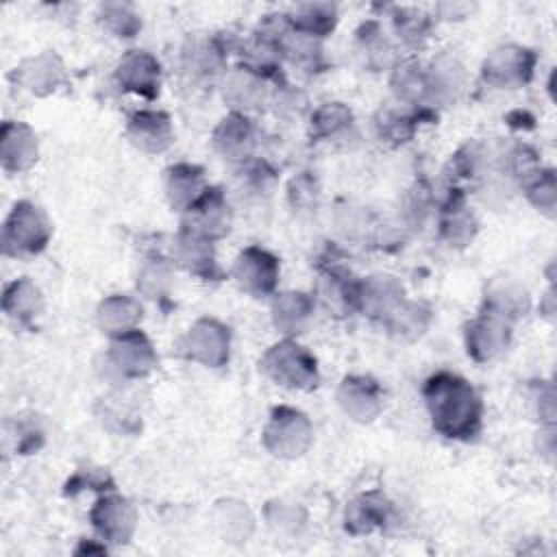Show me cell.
<instances>
[{"instance_id":"obj_1","label":"cell","mask_w":557,"mask_h":557,"mask_svg":"<svg viewBox=\"0 0 557 557\" xmlns=\"http://www.w3.org/2000/svg\"><path fill=\"white\" fill-rule=\"evenodd\" d=\"M422 394L435 431L450 440H472L479 433L483 405L466 379L437 372L426 379Z\"/></svg>"},{"instance_id":"obj_2","label":"cell","mask_w":557,"mask_h":557,"mask_svg":"<svg viewBox=\"0 0 557 557\" xmlns=\"http://www.w3.org/2000/svg\"><path fill=\"white\" fill-rule=\"evenodd\" d=\"M261 370L272 381L296 389H311L320 381L313 355L294 339L270 346L261 359Z\"/></svg>"},{"instance_id":"obj_3","label":"cell","mask_w":557,"mask_h":557,"mask_svg":"<svg viewBox=\"0 0 557 557\" xmlns=\"http://www.w3.org/2000/svg\"><path fill=\"white\" fill-rule=\"evenodd\" d=\"M50 239V224L39 207L28 200L13 205L2 226V248L7 255H35L46 248Z\"/></svg>"},{"instance_id":"obj_4","label":"cell","mask_w":557,"mask_h":557,"mask_svg":"<svg viewBox=\"0 0 557 557\" xmlns=\"http://www.w3.org/2000/svg\"><path fill=\"white\" fill-rule=\"evenodd\" d=\"M313 440L309 418L294 407H274L263 429V446L283 459L300 457Z\"/></svg>"},{"instance_id":"obj_5","label":"cell","mask_w":557,"mask_h":557,"mask_svg":"<svg viewBox=\"0 0 557 557\" xmlns=\"http://www.w3.org/2000/svg\"><path fill=\"white\" fill-rule=\"evenodd\" d=\"M511 318L483 305V311L466 329L468 355L474 361H490L500 355L511 337Z\"/></svg>"},{"instance_id":"obj_6","label":"cell","mask_w":557,"mask_h":557,"mask_svg":"<svg viewBox=\"0 0 557 557\" xmlns=\"http://www.w3.org/2000/svg\"><path fill=\"white\" fill-rule=\"evenodd\" d=\"M535 61L537 57L529 48L503 46L483 61L481 74L494 87H520L531 78Z\"/></svg>"},{"instance_id":"obj_7","label":"cell","mask_w":557,"mask_h":557,"mask_svg":"<svg viewBox=\"0 0 557 557\" xmlns=\"http://www.w3.org/2000/svg\"><path fill=\"white\" fill-rule=\"evenodd\" d=\"M231 213L224 194L218 187H207L202 194L185 209L183 218V231H189L194 235L215 239L228 233Z\"/></svg>"},{"instance_id":"obj_8","label":"cell","mask_w":557,"mask_h":557,"mask_svg":"<svg viewBox=\"0 0 557 557\" xmlns=\"http://www.w3.org/2000/svg\"><path fill=\"white\" fill-rule=\"evenodd\" d=\"M228 344H231V335L222 322L213 318H200L187 331L183 339V352L185 357L202 366L220 368L228 361Z\"/></svg>"},{"instance_id":"obj_9","label":"cell","mask_w":557,"mask_h":557,"mask_svg":"<svg viewBox=\"0 0 557 557\" xmlns=\"http://www.w3.org/2000/svg\"><path fill=\"white\" fill-rule=\"evenodd\" d=\"M233 274L246 292L252 296H265L276 287L278 259L259 246H248L239 252Z\"/></svg>"},{"instance_id":"obj_10","label":"cell","mask_w":557,"mask_h":557,"mask_svg":"<svg viewBox=\"0 0 557 557\" xmlns=\"http://www.w3.org/2000/svg\"><path fill=\"white\" fill-rule=\"evenodd\" d=\"M109 359L124 376H146L157 366L152 344L139 329L113 335L109 346Z\"/></svg>"},{"instance_id":"obj_11","label":"cell","mask_w":557,"mask_h":557,"mask_svg":"<svg viewBox=\"0 0 557 557\" xmlns=\"http://www.w3.org/2000/svg\"><path fill=\"white\" fill-rule=\"evenodd\" d=\"M115 78L122 85V89L152 100V98L159 96L161 65H159V61L150 52H146V50H131L117 63Z\"/></svg>"},{"instance_id":"obj_12","label":"cell","mask_w":557,"mask_h":557,"mask_svg":"<svg viewBox=\"0 0 557 557\" xmlns=\"http://www.w3.org/2000/svg\"><path fill=\"white\" fill-rule=\"evenodd\" d=\"M342 409L357 422L374 420L383 409V389L372 376L350 374L337 392Z\"/></svg>"},{"instance_id":"obj_13","label":"cell","mask_w":557,"mask_h":557,"mask_svg":"<svg viewBox=\"0 0 557 557\" xmlns=\"http://www.w3.org/2000/svg\"><path fill=\"white\" fill-rule=\"evenodd\" d=\"M89 518H91V524L96 527V531L113 544L128 542L133 537L135 524H137V516H135L133 505L122 496L100 498L94 505Z\"/></svg>"},{"instance_id":"obj_14","label":"cell","mask_w":557,"mask_h":557,"mask_svg":"<svg viewBox=\"0 0 557 557\" xmlns=\"http://www.w3.org/2000/svg\"><path fill=\"white\" fill-rule=\"evenodd\" d=\"M13 78L35 96H48L67 81L61 59L52 52L26 59L20 67H15Z\"/></svg>"},{"instance_id":"obj_15","label":"cell","mask_w":557,"mask_h":557,"mask_svg":"<svg viewBox=\"0 0 557 557\" xmlns=\"http://www.w3.org/2000/svg\"><path fill=\"white\" fill-rule=\"evenodd\" d=\"M0 159L7 172H24L37 161V137L24 122H4L0 135Z\"/></svg>"},{"instance_id":"obj_16","label":"cell","mask_w":557,"mask_h":557,"mask_svg":"<svg viewBox=\"0 0 557 557\" xmlns=\"http://www.w3.org/2000/svg\"><path fill=\"white\" fill-rule=\"evenodd\" d=\"M128 137L144 152H163L172 139V122L163 111H135L128 117Z\"/></svg>"},{"instance_id":"obj_17","label":"cell","mask_w":557,"mask_h":557,"mask_svg":"<svg viewBox=\"0 0 557 557\" xmlns=\"http://www.w3.org/2000/svg\"><path fill=\"white\" fill-rule=\"evenodd\" d=\"M213 146L226 159H233V161L246 159L255 146V133L250 122L239 113H231L213 131Z\"/></svg>"},{"instance_id":"obj_18","label":"cell","mask_w":557,"mask_h":557,"mask_svg":"<svg viewBox=\"0 0 557 557\" xmlns=\"http://www.w3.org/2000/svg\"><path fill=\"white\" fill-rule=\"evenodd\" d=\"M174 259L183 268H187L189 272H194L202 278H213L218 274L211 239L194 235L189 231L181 228V233L174 242Z\"/></svg>"},{"instance_id":"obj_19","label":"cell","mask_w":557,"mask_h":557,"mask_svg":"<svg viewBox=\"0 0 557 557\" xmlns=\"http://www.w3.org/2000/svg\"><path fill=\"white\" fill-rule=\"evenodd\" d=\"M389 516V503L379 492H368L355 498L346 509V531L352 535L372 533L383 527Z\"/></svg>"},{"instance_id":"obj_20","label":"cell","mask_w":557,"mask_h":557,"mask_svg":"<svg viewBox=\"0 0 557 557\" xmlns=\"http://www.w3.org/2000/svg\"><path fill=\"white\" fill-rule=\"evenodd\" d=\"M141 320V307L131 296H109L98 307V324L104 333L120 335L131 329H137V322Z\"/></svg>"},{"instance_id":"obj_21","label":"cell","mask_w":557,"mask_h":557,"mask_svg":"<svg viewBox=\"0 0 557 557\" xmlns=\"http://www.w3.org/2000/svg\"><path fill=\"white\" fill-rule=\"evenodd\" d=\"M311 309H313V302L307 294L302 292H285V294H278L272 302V320H274V326L285 333V335H292V333H298L305 322L309 320L311 315Z\"/></svg>"},{"instance_id":"obj_22","label":"cell","mask_w":557,"mask_h":557,"mask_svg":"<svg viewBox=\"0 0 557 557\" xmlns=\"http://www.w3.org/2000/svg\"><path fill=\"white\" fill-rule=\"evenodd\" d=\"M202 170L191 163H178L168 170V200L174 209L185 211L202 191Z\"/></svg>"},{"instance_id":"obj_23","label":"cell","mask_w":557,"mask_h":557,"mask_svg":"<svg viewBox=\"0 0 557 557\" xmlns=\"http://www.w3.org/2000/svg\"><path fill=\"white\" fill-rule=\"evenodd\" d=\"M2 309L20 324H28L41 311V292L28 278H17L7 285L2 296Z\"/></svg>"},{"instance_id":"obj_24","label":"cell","mask_w":557,"mask_h":557,"mask_svg":"<svg viewBox=\"0 0 557 557\" xmlns=\"http://www.w3.org/2000/svg\"><path fill=\"white\" fill-rule=\"evenodd\" d=\"M392 89L396 91L398 98L411 102V104H424L433 98V87L429 72L422 70L418 63H403L394 70L392 76Z\"/></svg>"},{"instance_id":"obj_25","label":"cell","mask_w":557,"mask_h":557,"mask_svg":"<svg viewBox=\"0 0 557 557\" xmlns=\"http://www.w3.org/2000/svg\"><path fill=\"white\" fill-rule=\"evenodd\" d=\"M296 33L307 37H324L337 24V11L333 4H302L289 20Z\"/></svg>"},{"instance_id":"obj_26","label":"cell","mask_w":557,"mask_h":557,"mask_svg":"<svg viewBox=\"0 0 557 557\" xmlns=\"http://www.w3.org/2000/svg\"><path fill=\"white\" fill-rule=\"evenodd\" d=\"M352 124V113L342 102L322 104L311 117V133L315 139H329Z\"/></svg>"},{"instance_id":"obj_27","label":"cell","mask_w":557,"mask_h":557,"mask_svg":"<svg viewBox=\"0 0 557 557\" xmlns=\"http://www.w3.org/2000/svg\"><path fill=\"white\" fill-rule=\"evenodd\" d=\"M416 120H418L416 115H409V113H403V111H396V109H383L379 113L376 128H379V135L383 139L400 144V141H407L413 135Z\"/></svg>"},{"instance_id":"obj_28","label":"cell","mask_w":557,"mask_h":557,"mask_svg":"<svg viewBox=\"0 0 557 557\" xmlns=\"http://www.w3.org/2000/svg\"><path fill=\"white\" fill-rule=\"evenodd\" d=\"M100 20L111 33L126 39L135 37V33L141 28L137 13H133L126 4H104L100 11Z\"/></svg>"},{"instance_id":"obj_29","label":"cell","mask_w":557,"mask_h":557,"mask_svg":"<svg viewBox=\"0 0 557 557\" xmlns=\"http://www.w3.org/2000/svg\"><path fill=\"white\" fill-rule=\"evenodd\" d=\"M529 200L544 211L546 215L555 213V174L550 170L537 172L533 178L527 181Z\"/></svg>"},{"instance_id":"obj_30","label":"cell","mask_w":557,"mask_h":557,"mask_svg":"<svg viewBox=\"0 0 557 557\" xmlns=\"http://www.w3.org/2000/svg\"><path fill=\"white\" fill-rule=\"evenodd\" d=\"M394 22H396V30L400 33V37L409 46H422L426 41L431 22L424 13H420V11H398Z\"/></svg>"},{"instance_id":"obj_31","label":"cell","mask_w":557,"mask_h":557,"mask_svg":"<svg viewBox=\"0 0 557 557\" xmlns=\"http://www.w3.org/2000/svg\"><path fill=\"white\" fill-rule=\"evenodd\" d=\"M168 283H170V270L161 259L150 261L148 265H144V270L139 274V281H137L139 289L146 292L150 298L161 296L165 292Z\"/></svg>"},{"instance_id":"obj_32","label":"cell","mask_w":557,"mask_h":557,"mask_svg":"<svg viewBox=\"0 0 557 557\" xmlns=\"http://www.w3.org/2000/svg\"><path fill=\"white\" fill-rule=\"evenodd\" d=\"M94 487V490H102L104 485H111V479L107 476V472H98V470H81L74 474V479L67 481V494H74L78 490L85 487ZM107 490V487H104Z\"/></svg>"}]
</instances>
